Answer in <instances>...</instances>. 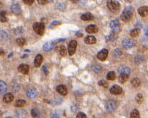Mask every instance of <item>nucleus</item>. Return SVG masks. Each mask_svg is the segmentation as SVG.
<instances>
[{"label":"nucleus","instance_id":"nucleus-12","mask_svg":"<svg viewBox=\"0 0 148 118\" xmlns=\"http://www.w3.org/2000/svg\"><path fill=\"white\" fill-rule=\"evenodd\" d=\"M138 13L142 17H145V16H148V7L147 6L140 7L138 9Z\"/></svg>","mask_w":148,"mask_h":118},{"label":"nucleus","instance_id":"nucleus-34","mask_svg":"<svg viewBox=\"0 0 148 118\" xmlns=\"http://www.w3.org/2000/svg\"><path fill=\"white\" fill-rule=\"evenodd\" d=\"M93 70L95 73H99L101 71V67L98 65H95L93 66Z\"/></svg>","mask_w":148,"mask_h":118},{"label":"nucleus","instance_id":"nucleus-20","mask_svg":"<svg viewBox=\"0 0 148 118\" xmlns=\"http://www.w3.org/2000/svg\"><path fill=\"white\" fill-rule=\"evenodd\" d=\"M31 114L34 118H40L41 117V113L40 111L37 108H34L31 111Z\"/></svg>","mask_w":148,"mask_h":118},{"label":"nucleus","instance_id":"nucleus-10","mask_svg":"<svg viewBox=\"0 0 148 118\" xmlns=\"http://www.w3.org/2000/svg\"><path fill=\"white\" fill-rule=\"evenodd\" d=\"M18 70L20 73H21L23 74H27L29 73V67L27 65L21 64L18 66Z\"/></svg>","mask_w":148,"mask_h":118},{"label":"nucleus","instance_id":"nucleus-8","mask_svg":"<svg viewBox=\"0 0 148 118\" xmlns=\"http://www.w3.org/2000/svg\"><path fill=\"white\" fill-rule=\"evenodd\" d=\"M122 47L124 48L128 49V48H131L132 47H133L135 44H134V43L131 40H130V39H126V40H122Z\"/></svg>","mask_w":148,"mask_h":118},{"label":"nucleus","instance_id":"nucleus-52","mask_svg":"<svg viewBox=\"0 0 148 118\" xmlns=\"http://www.w3.org/2000/svg\"><path fill=\"white\" fill-rule=\"evenodd\" d=\"M79 1L82 2V4H85L86 2H87V0H79Z\"/></svg>","mask_w":148,"mask_h":118},{"label":"nucleus","instance_id":"nucleus-27","mask_svg":"<svg viewBox=\"0 0 148 118\" xmlns=\"http://www.w3.org/2000/svg\"><path fill=\"white\" fill-rule=\"evenodd\" d=\"M131 84L134 87H139V85L141 84V81L139 80V79H138V78H134V79H132Z\"/></svg>","mask_w":148,"mask_h":118},{"label":"nucleus","instance_id":"nucleus-15","mask_svg":"<svg viewBox=\"0 0 148 118\" xmlns=\"http://www.w3.org/2000/svg\"><path fill=\"white\" fill-rule=\"evenodd\" d=\"M98 31V28L96 25L91 24L86 27V32L88 33H96Z\"/></svg>","mask_w":148,"mask_h":118},{"label":"nucleus","instance_id":"nucleus-45","mask_svg":"<svg viewBox=\"0 0 148 118\" xmlns=\"http://www.w3.org/2000/svg\"><path fill=\"white\" fill-rule=\"evenodd\" d=\"M71 110L73 112H76L77 110H78V106L77 105H73L71 106Z\"/></svg>","mask_w":148,"mask_h":118},{"label":"nucleus","instance_id":"nucleus-31","mask_svg":"<svg viewBox=\"0 0 148 118\" xmlns=\"http://www.w3.org/2000/svg\"><path fill=\"white\" fill-rule=\"evenodd\" d=\"M25 104H26V101L24 100H18L15 103V106L16 107H22Z\"/></svg>","mask_w":148,"mask_h":118},{"label":"nucleus","instance_id":"nucleus-9","mask_svg":"<svg viewBox=\"0 0 148 118\" xmlns=\"http://www.w3.org/2000/svg\"><path fill=\"white\" fill-rule=\"evenodd\" d=\"M122 92V89L118 85H114L110 89V92L113 95H120Z\"/></svg>","mask_w":148,"mask_h":118},{"label":"nucleus","instance_id":"nucleus-3","mask_svg":"<svg viewBox=\"0 0 148 118\" xmlns=\"http://www.w3.org/2000/svg\"><path fill=\"white\" fill-rule=\"evenodd\" d=\"M33 29L37 34H38L40 35H43L45 31V25L44 24L40 23V22L35 23L33 25Z\"/></svg>","mask_w":148,"mask_h":118},{"label":"nucleus","instance_id":"nucleus-29","mask_svg":"<svg viewBox=\"0 0 148 118\" xmlns=\"http://www.w3.org/2000/svg\"><path fill=\"white\" fill-rule=\"evenodd\" d=\"M106 78H107V79L108 80L110 81H114L116 79V74L115 72H113V71H111L109 72L107 76H106Z\"/></svg>","mask_w":148,"mask_h":118},{"label":"nucleus","instance_id":"nucleus-21","mask_svg":"<svg viewBox=\"0 0 148 118\" xmlns=\"http://www.w3.org/2000/svg\"><path fill=\"white\" fill-rule=\"evenodd\" d=\"M27 116V112L24 109H19L16 112V117L17 118H25Z\"/></svg>","mask_w":148,"mask_h":118},{"label":"nucleus","instance_id":"nucleus-47","mask_svg":"<svg viewBox=\"0 0 148 118\" xmlns=\"http://www.w3.org/2000/svg\"><path fill=\"white\" fill-rule=\"evenodd\" d=\"M51 118H59V115H58V114L54 112H53L52 114V117Z\"/></svg>","mask_w":148,"mask_h":118},{"label":"nucleus","instance_id":"nucleus-16","mask_svg":"<svg viewBox=\"0 0 148 118\" xmlns=\"http://www.w3.org/2000/svg\"><path fill=\"white\" fill-rule=\"evenodd\" d=\"M54 44L55 43L53 41H51V42H48V43H45L44 44L43 48L44 51H49L51 50H52L53 48H54Z\"/></svg>","mask_w":148,"mask_h":118},{"label":"nucleus","instance_id":"nucleus-54","mask_svg":"<svg viewBox=\"0 0 148 118\" xmlns=\"http://www.w3.org/2000/svg\"><path fill=\"white\" fill-rule=\"evenodd\" d=\"M126 2H131L133 0H125Z\"/></svg>","mask_w":148,"mask_h":118},{"label":"nucleus","instance_id":"nucleus-23","mask_svg":"<svg viewBox=\"0 0 148 118\" xmlns=\"http://www.w3.org/2000/svg\"><path fill=\"white\" fill-rule=\"evenodd\" d=\"M119 72L121 73H123V74H127V75H130L131 73V70L128 67L126 66H122L119 69Z\"/></svg>","mask_w":148,"mask_h":118},{"label":"nucleus","instance_id":"nucleus-38","mask_svg":"<svg viewBox=\"0 0 148 118\" xmlns=\"http://www.w3.org/2000/svg\"><path fill=\"white\" fill-rule=\"evenodd\" d=\"M0 35H1V38H2L3 40H7V34L4 30L0 31Z\"/></svg>","mask_w":148,"mask_h":118},{"label":"nucleus","instance_id":"nucleus-14","mask_svg":"<svg viewBox=\"0 0 148 118\" xmlns=\"http://www.w3.org/2000/svg\"><path fill=\"white\" fill-rule=\"evenodd\" d=\"M56 91L58 92L62 95H66L67 94V90L66 87L63 84H60L56 87Z\"/></svg>","mask_w":148,"mask_h":118},{"label":"nucleus","instance_id":"nucleus-44","mask_svg":"<svg viewBox=\"0 0 148 118\" xmlns=\"http://www.w3.org/2000/svg\"><path fill=\"white\" fill-rule=\"evenodd\" d=\"M38 1V2L40 5H45V4H46L49 0H37Z\"/></svg>","mask_w":148,"mask_h":118},{"label":"nucleus","instance_id":"nucleus-25","mask_svg":"<svg viewBox=\"0 0 148 118\" xmlns=\"http://www.w3.org/2000/svg\"><path fill=\"white\" fill-rule=\"evenodd\" d=\"M128 77H129V75L121 73L120 76H119V81L120 82L121 84H124L125 82H126L127 81H128Z\"/></svg>","mask_w":148,"mask_h":118},{"label":"nucleus","instance_id":"nucleus-53","mask_svg":"<svg viewBox=\"0 0 148 118\" xmlns=\"http://www.w3.org/2000/svg\"><path fill=\"white\" fill-rule=\"evenodd\" d=\"M72 2H73V3H77L79 0H71Z\"/></svg>","mask_w":148,"mask_h":118},{"label":"nucleus","instance_id":"nucleus-17","mask_svg":"<svg viewBox=\"0 0 148 118\" xmlns=\"http://www.w3.org/2000/svg\"><path fill=\"white\" fill-rule=\"evenodd\" d=\"M14 99V96L13 95L9 92V93H6L5 95H4V98H3V101L4 102L6 103H8L12 102Z\"/></svg>","mask_w":148,"mask_h":118},{"label":"nucleus","instance_id":"nucleus-24","mask_svg":"<svg viewBox=\"0 0 148 118\" xmlns=\"http://www.w3.org/2000/svg\"><path fill=\"white\" fill-rule=\"evenodd\" d=\"M7 90V86L6 83L3 81H0V94L5 93Z\"/></svg>","mask_w":148,"mask_h":118},{"label":"nucleus","instance_id":"nucleus-19","mask_svg":"<svg viewBox=\"0 0 148 118\" xmlns=\"http://www.w3.org/2000/svg\"><path fill=\"white\" fill-rule=\"evenodd\" d=\"M81 18L83 21H91L94 18V16L90 13H86L81 16Z\"/></svg>","mask_w":148,"mask_h":118},{"label":"nucleus","instance_id":"nucleus-50","mask_svg":"<svg viewBox=\"0 0 148 118\" xmlns=\"http://www.w3.org/2000/svg\"><path fill=\"white\" fill-rule=\"evenodd\" d=\"M76 36L78 38H81V37H82L83 36V34L81 32H78L76 33Z\"/></svg>","mask_w":148,"mask_h":118},{"label":"nucleus","instance_id":"nucleus-32","mask_svg":"<svg viewBox=\"0 0 148 118\" xmlns=\"http://www.w3.org/2000/svg\"><path fill=\"white\" fill-rule=\"evenodd\" d=\"M0 21L2 22H6L7 21V18L6 17L5 11H2L0 13Z\"/></svg>","mask_w":148,"mask_h":118},{"label":"nucleus","instance_id":"nucleus-36","mask_svg":"<svg viewBox=\"0 0 148 118\" xmlns=\"http://www.w3.org/2000/svg\"><path fill=\"white\" fill-rule=\"evenodd\" d=\"M136 101L138 103H142L143 102V95L141 93H139L136 97Z\"/></svg>","mask_w":148,"mask_h":118},{"label":"nucleus","instance_id":"nucleus-30","mask_svg":"<svg viewBox=\"0 0 148 118\" xmlns=\"http://www.w3.org/2000/svg\"><path fill=\"white\" fill-rule=\"evenodd\" d=\"M139 33H140V30L136 28V29H133L131 31V33H130V35L133 37V38H136V37H137L138 35H139Z\"/></svg>","mask_w":148,"mask_h":118},{"label":"nucleus","instance_id":"nucleus-28","mask_svg":"<svg viewBox=\"0 0 148 118\" xmlns=\"http://www.w3.org/2000/svg\"><path fill=\"white\" fill-rule=\"evenodd\" d=\"M130 118H140V115H139V112L137 109H133L131 113V116Z\"/></svg>","mask_w":148,"mask_h":118},{"label":"nucleus","instance_id":"nucleus-6","mask_svg":"<svg viewBox=\"0 0 148 118\" xmlns=\"http://www.w3.org/2000/svg\"><path fill=\"white\" fill-rule=\"evenodd\" d=\"M77 46V42L76 40H72L70 42L69 45H68V52L70 56H72L75 54L76 49Z\"/></svg>","mask_w":148,"mask_h":118},{"label":"nucleus","instance_id":"nucleus-5","mask_svg":"<svg viewBox=\"0 0 148 118\" xmlns=\"http://www.w3.org/2000/svg\"><path fill=\"white\" fill-rule=\"evenodd\" d=\"M106 110L109 112H114L116 110V109H117V103L113 100H109L106 103Z\"/></svg>","mask_w":148,"mask_h":118},{"label":"nucleus","instance_id":"nucleus-46","mask_svg":"<svg viewBox=\"0 0 148 118\" xmlns=\"http://www.w3.org/2000/svg\"><path fill=\"white\" fill-rule=\"evenodd\" d=\"M115 54L117 57H119L121 55V51L120 49H116L115 50Z\"/></svg>","mask_w":148,"mask_h":118},{"label":"nucleus","instance_id":"nucleus-37","mask_svg":"<svg viewBox=\"0 0 148 118\" xmlns=\"http://www.w3.org/2000/svg\"><path fill=\"white\" fill-rule=\"evenodd\" d=\"M98 84L100 86L104 87H108L109 86V84L105 80H101L98 82Z\"/></svg>","mask_w":148,"mask_h":118},{"label":"nucleus","instance_id":"nucleus-22","mask_svg":"<svg viewBox=\"0 0 148 118\" xmlns=\"http://www.w3.org/2000/svg\"><path fill=\"white\" fill-rule=\"evenodd\" d=\"M84 42L87 44H94V43H96V39L94 36L89 35V36H87V37L85 38Z\"/></svg>","mask_w":148,"mask_h":118},{"label":"nucleus","instance_id":"nucleus-40","mask_svg":"<svg viewBox=\"0 0 148 118\" xmlns=\"http://www.w3.org/2000/svg\"><path fill=\"white\" fill-rule=\"evenodd\" d=\"M19 90H20V85L19 84H13V91L17 92Z\"/></svg>","mask_w":148,"mask_h":118},{"label":"nucleus","instance_id":"nucleus-35","mask_svg":"<svg viewBox=\"0 0 148 118\" xmlns=\"http://www.w3.org/2000/svg\"><path fill=\"white\" fill-rule=\"evenodd\" d=\"M59 51H60V54L62 57H65L66 55V48L65 46H61L60 48H59Z\"/></svg>","mask_w":148,"mask_h":118},{"label":"nucleus","instance_id":"nucleus-43","mask_svg":"<svg viewBox=\"0 0 148 118\" xmlns=\"http://www.w3.org/2000/svg\"><path fill=\"white\" fill-rule=\"evenodd\" d=\"M24 2L26 4V5H32L33 2H34V0H24Z\"/></svg>","mask_w":148,"mask_h":118},{"label":"nucleus","instance_id":"nucleus-13","mask_svg":"<svg viewBox=\"0 0 148 118\" xmlns=\"http://www.w3.org/2000/svg\"><path fill=\"white\" fill-rule=\"evenodd\" d=\"M11 11L15 15H18V14L21 13V7L18 4L15 3V4H13V5L11 6Z\"/></svg>","mask_w":148,"mask_h":118},{"label":"nucleus","instance_id":"nucleus-33","mask_svg":"<svg viewBox=\"0 0 148 118\" xmlns=\"http://www.w3.org/2000/svg\"><path fill=\"white\" fill-rule=\"evenodd\" d=\"M26 43V40H25V39L23 38H19L16 39V43L18 45V46H24V44Z\"/></svg>","mask_w":148,"mask_h":118},{"label":"nucleus","instance_id":"nucleus-41","mask_svg":"<svg viewBox=\"0 0 148 118\" xmlns=\"http://www.w3.org/2000/svg\"><path fill=\"white\" fill-rule=\"evenodd\" d=\"M56 8H57L58 10H64L65 5H64L63 3H59V4H57V5H56Z\"/></svg>","mask_w":148,"mask_h":118},{"label":"nucleus","instance_id":"nucleus-18","mask_svg":"<svg viewBox=\"0 0 148 118\" xmlns=\"http://www.w3.org/2000/svg\"><path fill=\"white\" fill-rule=\"evenodd\" d=\"M42 62H43V56H42L41 54L37 55L36 57H35V62H35V66L36 68H38V67L40 66Z\"/></svg>","mask_w":148,"mask_h":118},{"label":"nucleus","instance_id":"nucleus-26","mask_svg":"<svg viewBox=\"0 0 148 118\" xmlns=\"http://www.w3.org/2000/svg\"><path fill=\"white\" fill-rule=\"evenodd\" d=\"M117 38V32H113L112 33H111L109 36L106 37V40H108V41H113V40H115Z\"/></svg>","mask_w":148,"mask_h":118},{"label":"nucleus","instance_id":"nucleus-42","mask_svg":"<svg viewBox=\"0 0 148 118\" xmlns=\"http://www.w3.org/2000/svg\"><path fill=\"white\" fill-rule=\"evenodd\" d=\"M76 118H87V116L83 112H79L77 114Z\"/></svg>","mask_w":148,"mask_h":118},{"label":"nucleus","instance_id":"nucleus-39","mask_svg":"<svg viewBox=\"0 0 148 118\" xmlns=\"http://www.w3.org/2000/svg\"><path fill=\"white\" fill-rule=\"evenodd\" d=\"M142 61H143L142 57H141V56H137V57H136V58H135V62H136V64H139V63H141Z\"/></svg>","mask_w":148,"mask_h":118},{"label":"nucleus","instance_id":"nucleus-55","mask_svg":"<svg viewBox=\"0 0 148 118\" xmlns=\"http://www.w3.org/2000/svg\"><path fill=\"white\" fill-rule=\"evenodd\" d=\"M7 118H11V117H7Z\"/></svg>","mask_w":148,"mask_h":118},{"label":"nucleus","instance_id":"nucleus-11","mask_svg":"<svg viewBox=\"0 0 148 118\" xmlns=\"http://www.w3.org/2000/svg\"><path fill=\"white\" fill-rule=\"evenodd\" d=\"M27 95L29 98H35L37 96V91L34 87H29L27 90Z\"/></svg>","mask_w":148,"mask_h":118},{"label":"nucleus","instance_id":"nucleus-7","mask_svg":"<svg viewBox=\"0 0 148 118\" xmlns=\"http://www.w3.org/2000/svg\"><path fill=\"white\" fill-rule=\"evenodd\" d=\"M108 54H109V51L107 49H103L98 54V56H97L98 59L100 61H105L108 57Z\"/></svg>","mask_w":148,"mask_h":118},{"label":"nucleus","instance_id":"nucleus-48","mask_svg":"<svg viewBox=\"0 0 148 118\" xmlns=\"http://www.w3.org/2000/svg\"><path fill=\"white\" fill-rule=\"evenodd\" d=\"M43 72L45 73V75H47V74L49 73V71H48L47 68H46V67H45V65L43 66Z\"/></svg>","mask_w":148,"mask_h":118},{"label":"nucleus","instance_id":"nucleus-4","mask_svg":"<svg viewBox=\"0 0 148 118\" xmlns=\"http://www.w3.org/2000/svg\"><path fill=\"white\" fill-rule=\"evenodd\" d=\"M110 28L114 32H119L121 29L120 23L117 20H113L110 23Z\"/></svg>","mask_w":148,"mask_h":118},{"label":"nucleus","instance_id":"nucleus-51","mask_svg":"<svg viewBox=\"0 0 148 118\" xmlns=\"http://www.w3.org/2000/svg\"><path fill=\"white\" fill-rule=\"evenodd\" d=\"M5 54V51L3 49H0V55H4Z\"/></svg>","mask_w":148,"mask_h":118},{"label":"nucleus","instance_id":"nucleus-1","mask_svg":"<svg viewBox=\"0 0 148 118\" xmlns=\"http://www.w3.org/2000/svg\"><path fill=\"white\" fill-rule=\"evenodd\" d=\"M132 16H133L132 10H131V8L128 7V8H126V10H124V11L122 12V13L121 15V19L123 22H128L131 19Z\"/></svg>","mask_w":148,"mask_h":118},{"label":"nucleus","instance_id":"nucleus-49","mask_svg":"<svg viewBox=\"0 0 148 118\" xmlns=\"http://www.w3.org/2000/svg\"><path fill=\"white\" fill-rule=\"evenodd\" d=\"M60 24L61 23L60 22H56H56H54L53 23H52V24H51V27H52V26H56V25H60Z\"/></svg>","mask_w":148,"mask_h":118},{"label":"nucleus","instance_id":"nucleus-2","mask_svg":"<svg viewBox=\"0 0 148 118\" xmlns=\"http://www.w3.org/2000/svg\"><path fill=\"white\" fill-rule=\"evenodd\" d=\"M107 7L112 12L117 11L120 9V4L116 0H108L107 1Z\"/></svg>","mask_w":148,"mask_h":118}]
</instances>
